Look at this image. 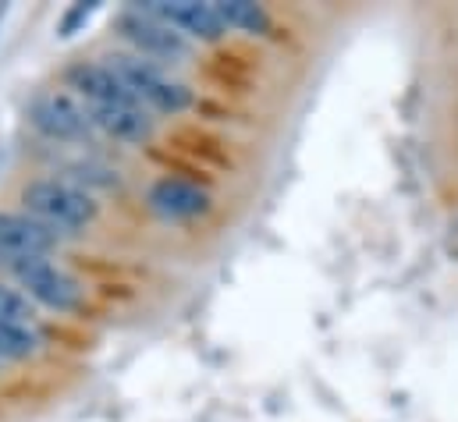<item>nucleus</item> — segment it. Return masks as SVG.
I'll return each instance as SVG.
<instances>
[{"mask_svg":"<svg viewBox=\"0 0 458 422\" xmlns=\"http://www.w3.org/2000/svg\"><path fill=\"white\" fill-rule=\"evenodd\" d=\"M21 203H25V213L43 220L57 234H75V231L89 227L100 216L97 199L89 192L68 185L64 178H36V181H29L21 189Z\"/></svg>","mask_w":458,"mask_h":422,"instance_id":"f257e3e1","label":"nucleus"},{"mask_svg":"<svg viewBox=\"0 0 458 422\" xmlns=\"http://www.w3.org/2000/svg\"><path fill=\"white\" fill-rule=\"evenodd\" d=\"M114 75L128 86V93L142 106L164 110V114H182L192 106V89L178 79H171L157 61H142L135 54H114L107 57Z\"/></svg>","mask_w":458,"mask_h":422,"instance_id":"f03ea898","label":"nucleus"},{"mask_svg":"<svg viewBox=\"0 0 458 422\" xmlns=\"http://www.w3.org/2000/svg\"><path fill=\"white\" fill-rule=\"evenodd\" d=\"M11 277L18 281V288L29 302L47 306L54 313H75L86 299L82 284L50 259H21L11 266Z\"/></svg>","mask_w":458,"mask_h":422,"instance_id":"7ed1b4c3","label":"nucleus"},{"mask_svg":"<svg viewBox=\"0 0 458 422\" xmlns=\"http://www.w3.org/2000/svg\"><path fill=\"white\" fill-rule=\"evenodd\" d=\"M25 117L50 142H89L93 131H97L93 121H89V110L75 104L68 93L32 97V104L25 106Z\"/></svg>","mask_w":458,"mask_h":422,"instance_id":"20e7f679","label":"nucleus"},{"mask_svg":"<svg viewBox=\"0 0 458 422\" xmlns=\"http://www.w3.org/2000/svg\"><path fill=\"white\" fill-rule=\"evenodd\" d=\"M117 32L121 39L135 50V57H157V61H182L189 57V39L164 25L160 18L146 14L142 7H128L117 14Z\"/></svg>","mask_w":458,"mask_h":422,"instance_id":"39448f33","label":"nucleus"},{"mask_svg":"<svg viewBox=\"0 0 458 422\" xmlns=\"http://www.w3.org/2000/svg\"><path fill=\"white\" fill-rule=\"evenodd\" d=\"M61 234L36 220L32 213H7L0 210V266H14L21 259H47L57 252Z\"/></svg>","mask_w":458,"mask_h":422,"instance_id":"423d86ee","label":"nucleus"},{"mask_svg":"<svg viewBox=\"0 0 458 422\" xmlns=\"http://www.w3.org/2000/svg\"><path fill=\"white\" fill-rule=\"evenodd\" d=\"M146 207L157 213L160 220H196L210 210V196L207 189L185 181V178H157L146 192Z\"/></svg>","mask_w":458,"mask_h":422,"instance_id":"0eeeda50","label":"nucleus"},{"mask_svg":"<svg viewBox=\"0 0 458 422\" xmlns=\"http://www.w3.org/2000/svg\"><path fill=\"white\" fill-rule=\"evenodd\" d=\"M64 82L68 89H75L79 97H86L89 106H111V104H139L128 86L114 75L111 64H100V61H79L64 72Z\"/></svg>","mask_w":458,"mask_h":422,"instance_id":"6e6552de","label":"nucleus"},{"mask_svg":"<svg viewBox=\"0 0 458 422\" xmlns=\"http://www.w3.org/2000/svg\"><path fill=\"white\" fill-rule=\"evenodd\" d=\"M146 14L160 18L164 25H171L174 32L182 36H196V39H221L228 29L225 21L217 18V7L214 4H192V0H182V4H139Z\"/></svg>","mask_w":458,"mask_h":422,"instance_id":"1a4fd4ad","label":"nucleus"},{"mask_svg":"<svg viewBox=\"0 0 458 422\" xmlns=\"http://www.w3.org/2000/svg\"><path fill=\"white\" fill-rule=\"evenodd\" d=\"M89 121L97 131L111 135L117 142H146L157 131V117L142 104H111V106H89Z\"/></svg>","mask_w":458,"mask_h":422,"instance_id":"9d476101","label":"nucleus"},{"mask_svg":"<svg viewBox=\"0 0 458 422\" xmlns=\"http://www.w3.org/2000/svg\"><path fill=\"white\" fill-rule=\"evenodd\" d=\"M43 337L36 333L32 323H7L0 319V362H25L39 355Z\"/></svg>","mask_w":458,"mask_h":422,"instance_id":"9b49d317","label":"nucleus"},{"mask_svg":"<svg viewBox=\"0 0 458 422\" xmlns=\"http://www.w3.org/2000/svg\"><path fill=\"white\" fill-rule=\"evenodd\" d=\"M214 7H217V18L225 21V29H238V32H249V36H263L270 29V14L259 4L225 0V4H214Z\"/></svg>","mask_w":458,"mask_h":422,"instance_id":"f8f14e48","label":"nucleus"},{"mask_svg":"<svg viewBox=\"0 0 458 422\" xmlns=\"http://www.w3.org/2000/svg\"><path fill=\"white\" fill-rule=\"evenodd\" d=\"M64 181L75 185V189H82V192H89V189L111 192V189L121 185V174H117L114 167L100 164V160H75V164L64 167Z\"/></svg>","mask_w":458,"mask_h":422,"instance_id":"ddd939ff","label":"nucleus"},{"mask_svg":"<svg viewBox=\"0 0 458 422\" xmlns=\"http://www.w3.org/2000/svg\"><path fill=\"white\" fill-rule=\"evenodd\" d=\"M32 316H36L32 302L18 288L0 281V319H7V323H32Z\"/></svg>","mask_w":458,"mask_h":422,"instance_id":"4468645a","label":"nucleus"},{"mask_svg":"<svg viewBox=\"0 0 458 422\" xmlns=\"http://www.w3.org/2000/svg\"><path fill=\"white\" fill-rule=\"evenodd\" d=\"M97 14V4H75V7H68L64 14H61V21H57V36H75L89 18Z\"/></svg>","mask_w":458,"mask_h":422,"instance_id":"2eb2a0df","label":"nucleus"}]
</instances>
